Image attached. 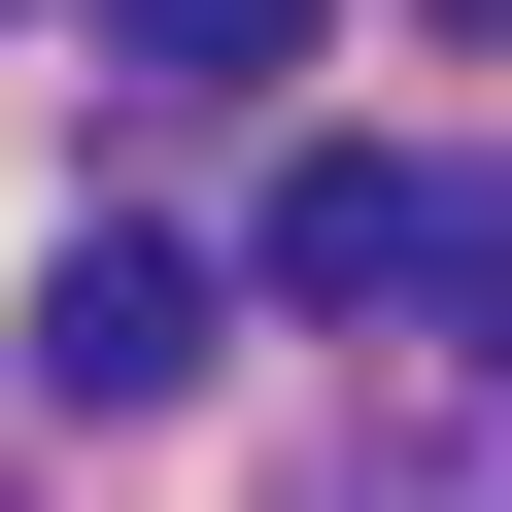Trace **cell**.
I'll return each mask as SVG.
<instances>
[{"mask_svg": "<svg viewBox=\"0 0 512 512\" xmlns=\"http://www.w3.org/2000/svg\"><path fill=\"white\" fill-rule=\"evenodd\" d=\"M205 342H239L205 239H137V205H69V239H35V410H171Z\"/></svg>", "mask_w": 512, "mask_h": 512, "instance_id": "7a4b0ae2", "label": "cell"}, {"mask_svg": "<svg viewBox=\"0 0 512 512\" xmlns=\"http://www.w3.org/2000/svg\"><path fill=\"white\" fill-rule=\"evenodd\" d=\"M342 512H512V376H478V410H376V444H342Z\"/></svg>", "mask_w": 512, "mask_h": 512, "instance_id": "277c9868", "label": "cell"}, {"mask_svg": "<svg viewBox=\"0 0 512 512\" xmlns=\"http://www.w3.org/2000/svg\"><path fill=\"white\" fill-rule=\"evenodd\" d=\"M103 35H137V69H171V103H274V69H308V35H342V0H103Z\"/></svg>", "mask_w": 512, "mask_h": 512, "instance_id": "3957f363", "label": "cell"}, {"mask_svg": "<svg viewBox=\"0 0 512 512\" xmlns=\"http://www.w3.org/2000/svg\"><path fill=\"white\" fill-rule=\"evenodd\" d=\"M274 308H342V342H512V171L308 137V171H274Z\"/></svg>", "mask_w": 512, "mask_h": 512, "instance_id": "6da1fadb", "label": "cell"}, {"mask_svg": "<svg viewBox=\"0 0 512 512\" xmlns=\"http://www.w3.org/2000/svg\"><path fill=\"white\" fill-rule=\"evenodd\" d=\"M478 35H512V0H478Z\"/></svg>", "mask_w": 512, "mask_h": 512, "instance_id": "5b68a950", "label": "cell"}]
</instances>
